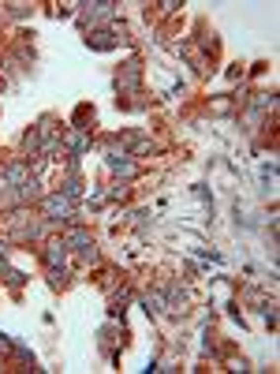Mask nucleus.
I'll return each instance as SVG.
<instances>
[{
	"mask_svg": "<svg viewBox=\"0 0 280 374\" xmlns=\"http://www.w3.org/2000/svg\"><path fill=\"white\" fill-rule=\"evenodd\" d=\"M93 45H97V49H109L112 42H109V34H97V38H93Z\"/></svg>",
	"mask_w": 280,
	"mask_h": 374,
	"instance_id": "f03ea898",
	"label": "nucleus"
},
{
	"mask_svg": "<svg viewBox=\"0 0 280 374\" xmlns=\"http://www.w3.org/2000/svg\"><path fill=\"white\" fill-rule=\"evenodd\" d=\"M49 213H71V202H68V198H52V202H49Z\"/></svg>",
	"mask_w": 280,
	"mask_h": 374,
	"instance_id": "f257e3e1",
	"label": "nucleus"
}]
</instances>
